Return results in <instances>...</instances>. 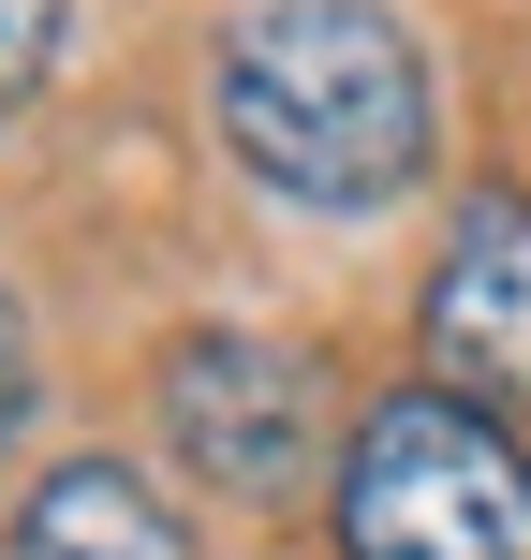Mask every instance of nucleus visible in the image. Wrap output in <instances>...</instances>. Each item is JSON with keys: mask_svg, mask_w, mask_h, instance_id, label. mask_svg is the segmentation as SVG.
<instances>
[{"mask_svg": "<svg viewBox=\"0 0 531 560\" xmlns=\"http://www.w3.org/2000/svg\"><path fill=\"white\" fill-rule=\"evenodd\" d=\"M45 59H59V0H0V118L45 89Z\"/></svg>", "mask_w": 531, "mask_h": 560, "instance_id": "obj_6", "label": "nucleus"}, {"mask_svg": "<svg viewBox=\"0 0 531 560\" xmlns=\"http://www.w3.org/2000/svg\"><path fill=\"white\" fill-rule=\"evenodd\" d=\"M339 560H531V443L473 398L414 384L325 472Z\"/></svg>", "mask_w": 531, "mask_h": 560, "instance_id": "obj_2", "label": "nucleus"}, {"mask_svg": "<svg viewBox=\"0 0 531 560\" xmlns=\"http://www.w3.org/2000/svg\"><path fill=\"white\" fill-rule=\"evenodd\" d=\"M30 428V339H15V310H0V443Z\"/></svg>", "mask_w": 531, "mask_h": 560, "instance_id": "obj_7", "label": "nucleus"}, {"mask_svg": "<svg viewBox=\"0 0 531 560\" xmlns=\"http://www.w3.org/2000/svg\"><path fill=\"white\" fill-rule=\"evenodd\" d=\"M163 443L222 502H296L325 472V369L266 325H193L163 354Z\"/></svg>", "mask_w": 531, "mask_h": 560, "instance_id": "obj_3", "label": "nucleus"}, {"mask_svg": "<svg viewBox=\"0 0 531 560\" xmlns=\"http://www.w3.org/2000/svg\"><path fill=\"white\" fill-rule=\"evenodd\" d=\"M0 560H193V516H177L148 472H118V457H59V472L15 502Z\"/></svg>", "mask_w": 531, "mask_h": 560, "instance_id": "obj_5", "label": "nucleus"}, {"mask_svg": "<svg viewBox=\"0 0 531 560\" xmlns=\"http://www.w3.org/2000/svg\"><path fill=\"white\" fill-rule=\"evenodd\" d=\"M222 148L280 207L369 222V207H399L428 177V148H443L428 45L384 0H252V15L222 30Z\"/></svg>", "mask_w": 531, "mask_h": 560, "instance_id": "obj_1", "label": "nucleus"}, {"mask_svg": "<svg viewBox=\"0 0 531 560\" xmlns=\"http://www.w3.org/2000/svg\"><path fill=\"white\" fill-rule=\"evenodd\" d=\"M428 369L443 398L531 428V192H458L443 252H428Z\"/></svg>", "mask_w": 531, "mask_h": 560, "instance_id": "obj_4", "label": "nucleus"}]
</instances>
